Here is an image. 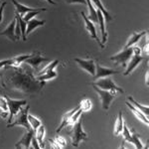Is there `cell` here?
I'll list each match as a JSON object with an SVG mask.
<instances>
[{"mask_svg": "<svg viewBox=\"0 0 149 149\" xmlns=\"http://www.w3.org/2000/svg\"><path fill=\"white\" fill-rule=\"evenodd\" d=\"M72 126H73V128H72V130H71L72 144H73L74 147H78L81 141L88 139V135H86V133L84 131L83 125H81V121L80 119Z\"/></svg>", "mask_w": 149, "mask_h": 149, "instance_id": "cell-1", "label": "cell"}, {"mask_svg": "<svg viewBox=\"0 0 149 149\" xmlns=\"http://www.w3.org/2000/svg\"><path fill=\"white\" fill-rule=\"evenodd\" d=\"M28 111H29V105H27L26 107H21V109L19 110V112L15 115L16 119L15 121L11 122V123L7 124V127H12V126H23L24 128H26V130H30L31 126L29 124L28 121Z\"/></svg>", "mask_w": 149, "mask_h": 149, "instance_id": "cell-2", "label": "cell"}, {"mask_svg": "<svg viewBox=\"0 0 149 149\" xmlns=\"http://www.w3.org/2000/svg\"><path fill=\"white\" fill-rule=\"evenodd\" d=\"M6 102H7V107H8L9 110V117H8V124L11 123L13 117L19 112V110L21 109V107L24 105L27 104L26 100H11L8 97H5Z\"/></svg>", "mask_w": 149, "mask_h": 149, "instance_id": "cell-3", "label": "cell"}, {"mask_svg": "<svg viewBox=\"0 0 149 149\" xmlns=\"http://www.w3.org/2000/svg\"><path fill=\"white\" fill-rule=\"evenodd\" d=\"M93 88L95 92L97 93V95H100V100H102V109L107 110L110 107V103L113 100V98L115 97V93L109 92V91H105V90H102V88H97V86H95L93 84Z\"/></svg>", "mask_w": 149, "mask_h": 149, "instance_id": "cell-4", "label": "cell"}, {"mask_svg": "<svg viewBox=\"0 0 149 149\" xmlns=\"http://www.w3.org/2000/svg\"><path fill=\"white\" fill-rule=\"evenodd\" d=\"M95 86H97V88H102V90L109 91L112 93H123V90L119 86H117L114 84V81L111 80L110 78H100V80H98L93 84Z\"/></svg>", "mask_w": 149, "mask_h": 149, "instance_id": "cell-5", "label": "cell"}, {"mask_svg": "<svg viewBox=\"0 0 149 149\" xmlns=\"http://www.w3.org/2000/svg\"><path fill=\"white\" fill-rule=\"evenodd\" d=\"M132 55H133V49H132V47L124 48V49L122 50L121 52H119L118 54L110 57V60L114 61L116 64H120L124 68V67L126 66V63L130 60Z\"/></svg>", "mask_w": 149, "mask_h": 149, "instance_id": "cell-6", "label": "cell"}, {"mask_svg": "<svg viewBox=\"0 0 149 149\" xmlns=\"http://www.w3.org/2000/svg\"><path fill=\"white\" fill-rule=\"evenodd\" d=\"M74 62L81 67V69H84L86 72H88V74H91L93 77L95 74V63L93 60H83L80 58H74Z\"/></svg>", "mask_w": 149, "mask_h": 149, "instance_id": "cell-7", "label": "cell"}, {"mask_svg": "<svg viewBox=\"0 0 149 149\" xmlns=\"http://www.w3.org/2000/svg\"><path fill=\"white\" fill-rule=\"evenodd\" d=\"M119 73H120L119 71H114L113 69L104 68V67L100 66V64L97 63L95 64V76H93V79L97 80V79L104 78V77H109V76H111V74H119Z\"/></svg>", "mask_w": 149, "mask_h": 149, "instance_id": "cell-8", "label": "cell"}, {"mask_svg": "<svg viewBox=\"0 0 149 149\" xmlns=\"http://www.w3.org/2000/svg\"><path fill=\"white\" fill-rule=\"evenodd\" d=\"M143 59H144V57L141 56V54H135V53H133V55H132L130 58L128 66H127L126 71L123 73L124 76H128L129 74H131L132 71L141 63V61H143Z\"/></svg>", "mask_w": 149, "mask_h": 149, "instance_id": "cell-9", "label": "cell"}, {"mask_svg": "<svg viewBox=\"0 0 149 149\" xmlns=\"http://www.w3.org/2000/svg\"><path fill=\"white\" fill-rule=\"evenodd\" d=\"M81 17L84 18V21H85L86 29L88 31V33L91 34L93 39H95L98 43V44H100V46H102V44H100V39H98L97 35V30H95V25H93V23L88 17H86V14L84 13V12H81Z\"/></svg>", "mask_w": 149, "mask_h": 149, "instance_id": "cell-10", "label": "cell"}, {"mask_svg": "<svg viewBox=\"0 0 149 149\" xmlns=\"http://www.w3.org/2000/svg\"><path fill=\"white\" fill-rule=\"evenodd\" d=\"M47 61H49L47 58H43L42 56H40L39 54H35V55L32 54L27 60H25L24 62H25L26 64L30 65L33 69L37 70L40 64H42L43 62H47Z\"/></svg>", "mask_w": 149, "mask_h": 149, "instance_id": "cell-11", "label": "cell"}, {"mask_svg": "<svg viewBox=\"0 0 149 149\" xmlns=\"http://www.w3.org/2000/svg\"><path fill=\"white\" fill-rule=\"evenodd\" d=\"M97 23L100 24V32H102V41L100 42L102 44V48L104 47V44L107 40V30H105V26H104V23H105V20H104V17L102 14V12L100 10H97Z\"/></svg>", "mask_w": 149, "mask_h": 149, "instance_id": "cell-12", "label": "cell"}, {"mask_svg": "<svg viewBox=\"0 0 149 149\" xmlns=\"http://www.w3.org/2000/svg\"><path fill=\"white\" fill-rule=\"evenodd\" d=\"M15 24H16V19H14V20H12V22L7 26L5 30L0 33V35L6 36L8 39H10L11 41H14V42L19 40V38L15 34Z\"/></svg>", "mask_w": 149, "mask_h": 149, "instance_id": "cell-13", "label": "cell"}, {"mask_svg": "<svg viewBox=\"0 0 149 149\" xmlns=\"http://www.w3.org/2000/svg\"><path fill=\"white\" fill-rule=\"evenodd\" d=\"M35 134V131L32 128L30 130H27L25 134L23 135V137L20 139L18 143L15 144V147H24V148H29L31 144V139H32L33 135Z\"/></svg>", "mask_w": 149, "mask_h": 149, "instance_id": "cell-14", "label": "cell"}, {"mask_svg": "<svg viewBox=\"0 0 149 149\" xmlns=\"http://www.w3.org/2000/svg\"><path fill=\"white\" fill-rule=\"evenodd\" d=\"M91 1H92L93 5L95 6L97 10H100L102 12L103 17H104V20L107 21V22H109V21L112 20V17H111V15H110V13H109V11L105 9V7L103 6V4L102 3L100 0H91Z\"/></svg>", "mask_w": 149, "mask_h": 149, "instance_id": "cell-15", "label": "cell"}, {"mask_svg": "<svg viewBox=\"0 0 149 149\" xmlns=\"http://www.w3.org/2000/svg\"><path fill=\"white\" fill-rule=\"evenodd\" d=\"M13 4L15 5V8H16V13L18 15H20L21 17L24 16V14H26L27 12H30V11H35V10H38L39 8H31V7H28V6H25L23 4L19 3L16 0H12Z\"/></svg>", "mask_w": 149, "mask_h": 149, "instance_id": "cell-16", "label": "cell"}, {"mask_svg": "<svg viewBox=\"0 0 149 149\" xmlns=\"http://www.w3.org/2000/svg\"><path fill=\"white\" fill-rule=\"evenodd\" d=\"M126 105L129 107V109H131V111L133 112V114L135 115L136 117H137V118L139 119V120L142 121L143 123H145L146 125H148V123H149V121H148V117L146 116L145 114L142 113V112H141L140 110H138L137 109H136L135 107H133V105H132L131 103L129 102H126Z\"/></svg>", "mask_w": 149, "mask_h": 149, "instance_id": "cell-17", "label": "cell"}, {"mask_svg": "<svg viewBox=\"0 0 149 149\" xmlns=\"http://www.w3.org/2000/svg\"><path fill=\"white\" fill-rule=\"evenodd\" d=\"M45 23H46V21L45 20L40 21V20H37V19H35V18H32L31 20H29L27 22V27H26V36L30 34V33L32 32L33 30H35L37 27L44 25Z\"/></svg>", "mask_w": 149, "mask_h": 149, "instance_id": "cell-18", "label": "cell"}, {"mask_svg": "<svg viewBox=\"0 0 149 149\" xmlns=\"http://www.w3.org/2000/svg\"><path fill=\"white\" fill-rule=\"evenodd\" d=\"M79 107H80V105H79V107H77L74 109L71 110V111H69V112H67V113H65V114H64V116H63V119H62L61 124H60V126L57 128L56 132H60V131L62 130V129L65 128V127H66L67 125H69V124H70V119H71V116L74 113V112L77 111V110L79 109Z\"/></svg>", "mask_w": 149, "mask_h": 149, "instance_id": "cell-19", "label": "cell"}, {"mask_svg": "<svg viewBox=\"0 0 149 149\" xmlns=\"http://www.w3.org/2000/svg\"><path fill=\"white\" fill-rule=\"evenodd\" d=\"M146 33H147V31H142V32H139V33H136V32L132 33L131 36H130V37H129V40L127 41L126 45H125V46H124V48L132 47V46H133V45H135L136 43H137L138 41L140 40L144 35L146 34Z\"/></svg>", "mask_w": 149, "mask_h": 149, "instance_id": "cell-20", "label": "cell"}, {"mask_svg": "<svg viewBox=\"0 0 149 149\" xmlns=\"http://www.w3.org/2000/svg\"><path fill=\"white\" fill-rule=\"evenodd\" d=\"M86 5L88 7V11H90V14H88V19L92 21L93 23H97V10L93 7V3L91 0H86Z\"/></svg>", "mask_w": 149, "mask_h": 149, "instance_id": "cell-21", "label": "cell"}, {"mask_svg": "<svg viewBox=\"0 0 149 149\" xmlns=\"http://www.w3.org/2000/svg\"><path fill=\"white\" fill-rule=\"evenodd\" d=\"M127 100H129V102L131 103L133 107H135L136 109H137L138 110H140L142 113H144L146 115V116H148V114H149V107H144V105H142V104H140L139 102H137L136 100H134V98L132 97H127Z\"/></svg>", "mask_w": 149, "mask_h": 149, "instance_id": "cell-22", "label": "cell"}, {"mask_svg": "<svg viewBox=\"0 0 149 149\" xmlns=\"http://www.w3.org/2000/svg\"><path fill=\"white\" fill-rule=\"evenodd\" d=\"M123 117H122V112L119 111L118 112V117H117V120L115 122V126H114V135H119L122 131V128H123Z\"/></svg>", "mask_w": 149, "mask_h": 149, "instance_id": "cell-23", "label": "cell"}, {"mask_svg": "<svg viewBox=\"0 0 149 149\" xmlns=\"http://www.w3.org/2000/svg\"><path fill=\"white\" fill-rule=\"evenodd\" d=\"M50 143H51V146L53 148H63L67 145L66 140L61 136H57L55 139H51Z\"/></svg>", "mask_w": 149, "mask_h": 149, "instance_id": "cell-24", "label": "cell"}, {"mask_svg": "<svg viewBox=\"0 0 149 149\" xmlns=\"http://www.w3.org/2000/svg\"><path fill=\"white\" fill-rule=\"evenodd\" d=\"M44 135H45V126L41 124V125L35 130V136H36V139H37L38 142L40 144V147H43V146H44V144H43V138H44Z\"/></svg>", "mask_w": 149, "mask_h": 149, "instance_id": "cell-25", "label": "cell"}, {"mask_svg": "<svg viewBox=\"0 0 149 149\" xmlns=\"http://www.w3.org/2000/svg\"><path fill=\"white\" fill-rule=\"evenodd\" d=\"M15 19L18 21L19 26H20L21 34H22V39H23V41H26V40H27V37H26V27H27V23H26L25 21L22 19V17H21L20 15H18L17 13H16Z\"/></svg>", "mask_w": 149, "mask_h": 149, "instance_id": "cell-26", "label": "cell"}, {"mask_svg": "<svg viewBox=\"0 0 149 149\" xmlns=\"http://www.w3.org/2000/svg\"><path fill=\"white\" fill-rule=\"evenodd\" d=\"M46 10H47V8H39L38 10L27 12L26 14H24V16L22 17V19H23L24 21H25L26 23H27L29 20H31L32 18H34L35 16H37L39 13H41V12H43V11H46Z\"/></svg>", "mask_w": 149, "mask_h": 149, "instance_id": "cell-27", "label": "cell"}, {"mask_svg": "<svg viewBox=\"0 0 149 149\" xmlns=\"http://www.w3.org/2000/svg\"><path fill=\"white\" fill-rule=\"evenodd\" d=\"M56 77H57V73L55 71H52V72H49V73H46V74H39L37 80L40 81H46L48 80H52V79L56 78Z\"/></svg>", "mask_w": 149, "mask_h": 149, "instance_id": "cell-28", "label": "cell"}, {"mask_svg": "<svg viewBox=\"0 0 149 149\" xmlns=\"http://www.w3.org/2000/svg\"><path fill=\"white\" fill-rule=\"evenodd\" d=\"M28 121H29V124H30L31 128H32L34 131L41 125V121L37 118V117L33 116V115L28 114Z\"/></svg>", "mask_w": 149, "mask_h": 149, "instance_id": "cell-29", "label": "cell"}, {"mask_svg": "<svg viewBox=\"0 0 149 149\" xmlns=\"http://www.w3.org/2000/svg\"><path fill=\"white\" fill-rule=\"evenodd\" d=\"M131 138H132V144L135 146L136 148H143L144 145L141 143L140 139H139V134H137L136 132H132L131 133Z\"/></svg>", "mask_w": 149, "mask_h": 149, "instance_id": "cell-30", "label": "cell"}, {"mask_svg": "<svg viewBox=\"0 0 149 149\" xmlns=\"http://www.w3.org/2000/svg\"><path fill=\"white\" fill-rule=\"evenodd\" d=\"M0 109L3 110V113H1L2 117H6L7 113H8V107H7V102L5 100V97L0 95Z\"/></svg>", "mask_w": 149, "mask_h": 149, "instance_id": "cell-31", "label": "cell"}, {"mask_svg": "<svg viewBox=\"0 0 149 149\" xmlns=\"http://www.w3.org/2000/svg\"><path fill=\"white\" fill-rule=\"evenodd\" d=\"M121 133H122V136H123L124 140L127 141V142H129V143H131V142H132V138H131V132L129 131L128 127H127V125H126L125 123L123 124V128H122Z\"/></svg>", "mask_w": 149, "mask_h": 149, "instance_id": "cell-32", "label": "cell"}, {"mask_svg": "<svg viewBox=\"0 0 149 149\" xmlns=\"http://www.w3.org/2000/svg\"><path fill=\"white\" fill-rule=\"evenodd\" d=\"M58 64H59V60H55V61H53L52 63H50L49 65H48V66L43 70V71H41L39 74H46V73H49V72L54 71V69L56 68Z\"/></svg>", "mask_w": 149, "mask_h": 149, "instance_id": "cell-33", "label": "cell"}, {"mask_svg": "<svg viewBox=\"0 0 149 149\" xmlns=\"http://www.w3.org/2000/svg\"><path fill=\"white\" fill-rule=\"evenodd\" d=\"M80 109L84 111H88V110L92 109V102L90 100H83L81 102Z\"/></svg>", "mask_w": 149, "mask_h": 149, "instance_id": "cell-34", "label": "cell"}, {"mask_svg": "<svg viewBox=\"0 0 149 149\" xmlns=\"http://www.w3.org/2000/svg\"><path fill=\"white\" fill-rule=\"evenodd\" d=\"M5 66H13V59L4 60V61H0V68Z\"/></svg>", "mask_w": 149, "mask_h": 149, "instance_id": "cell-35", "label": "cell"}, {"mask_svg": "<svg viewBox=\"0 0 149 149\" xmlns=\"http://www.w3.org/2000/svg\"><path fill=\"white\" fill-rule=\"evenodd\" d=\"M67 4H76V3H81L84 5H86V0H66Z\"/></svg>", "mask_w": 149, "mask_h": 149, "instance_id": "cell-36", "label": "cell"}, {"mask_svg": "<svg viewBox=\"0 0 149 149\" xmlns=\"http://www.w3.org/2000/svg\"><path fill=\"white\" fill-rule=\"evenodd\" d=\"M31 143H32V145H33V147H34V148H40V144H39V142H38L37 139H36L35 134L33 135L32 139H31Z\"/></svg>", "mask_w": 149, "mask_h": 149, "instance_id": "cell-37", "label": "cell"}, {"mask_svg": "<svg viewBox=\"0 0 149 149\" xmlns=\"http://www.w3.org/2000/svg\"><path fill=\"white\" fill-rule=\"evenodd\" d=\"M15 34H16V36H17L18 38L20 37V34H21L20 26H19V23H18L17 20H16V24H15Z\"/></svg>", "mask_w": 149, "mask_h": 149, "instance_id": "cell-38", "label": "cell"}, {"mask_svg": "<svg viewBox=\"0 0 149 149\" xmlns=\"http://www.w3.org/2000/svg\"><path fill=\"white\" fill-rule=\"evenodd\" d=\"M6 2H3V3L0 5V23L2 22V14H3V10H4V8H5V6H6Z\"/></svg>", "mask_w": 149, "mask_h": 149, "instance_id": "cell-39", "label": "cell"}, {"mask_svg": "<svg viewBox=\"0 0 149 149\" xmlns=\"http://www.w3.org/2000/svg\"><path fill=\"white\" fill-rule=\"evenodd\" d=\"M45 1H47L48 3H50V4H52V5H56V2L54 1V0H45Z\"/></svg>", "mask_w": 149, "mask_h": 149, "instance_id": "cell-40", "label": "cell"}]
</instances>
